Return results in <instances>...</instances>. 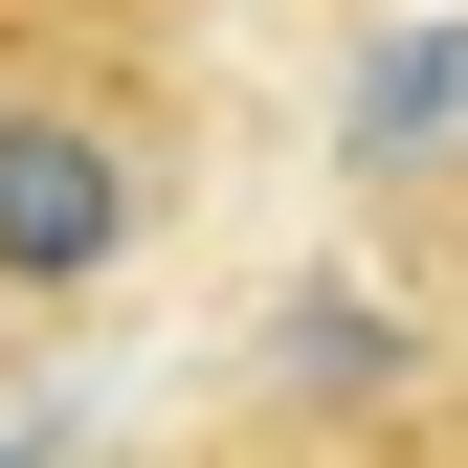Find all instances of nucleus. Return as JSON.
<instances>
[{"label": "nucleus", "mask_w": 468, "mask_h": 468, "mask_svg": "<svg viewBox=\"0 0 468 468\" xmlns=\"http://www.w3.org/2000/svg\"><path fill=\"white\" fill-rule=\"evenodd\" d=\"M156 246V134L90 90H0V313H68Z\"/></svg>", "instance_id": "f257e3e1"}]
</instances>
